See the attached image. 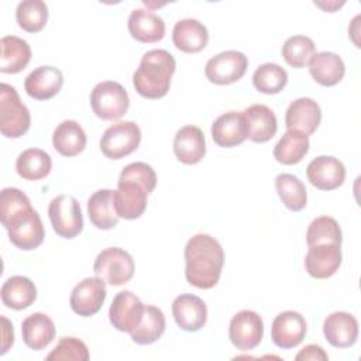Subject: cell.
<instances>
[{
  "label": "cell",
  "mask_w": 361,
  "mask_h": 361,
  "mask_svg": "<svg viewBox=\"0 0 361 361\" xmlns=\"http://www.w3.org/2000/svg\"><path fill=\"white\" fill-rule=\"evenodd\" d=\"M55 324L49 316L37 312L27 316L21 323V336L25 345L34 351L42 350L55 338Z\"/></svg>",
  "instance_id": "d4e9b609"
},
{
  "label": "cell",
  "mask_w": 361,
  "mask_h": 361,
  "mask_svg": "<svg viewBox=\"0 0 361 361\" xmlns=\"http://www.w3.org/2000/svg\"><path fill=\"white\" fill-rule=\"evenodd\" d=\"M243 114L248 127V138L252 142H267L276 134V116L268 106L252 104L247 107Z\"/></svg>",
  "instance_id": "4316f807"
},
{
  "label": "cell",
  "mask_w": 361,
  "mask_h": 361,
  "mask_svg": "<svg viewBox=\"0 0 361 361\" xmlns=\"http://www.w3.org/2000/svg\"><path fill=\"white\" fill-rule=\"evenodd\" d=\"M314 4H316V6H319V7H322L324 11L333 13V11H334L337 7H341V6L344 4V1H341V3L333 1V3H327V4H322V3H317V1H314Z\"/></svg>",
  "instance_id": "ee69618b"
},
{
  "label": "cell",
  "mask_w": 361,
  "mask_h": 361,
  "mask_svg": "<svg viewBox=\"0 0 361 361\" xmlns=\"http://www.w3.org/2000/svg\"><path fill=\"white\" fill-rule=\"evenodd\" d=\"M118 180L135 182L141 185L149 195L157 186V173L152 166L145 162H131L123 168Z\"/></svg>",
  "instance_id": "60d3db41"
},
{
  "label": "cell",
  "mask_w": 361,
  "mask_h": 361,
  "mask_svg": "<svg viewBox=\"0 0 361 361\" xmlns=\"http://www.w3.org/2000/svg\"><path fill=\"white\" fill-rule=\"evenodd\" d=\"M175 69L176 61L172 54L165 49H151L142 55L133 75V85L142 97L161 99L169 92Z\"/></svg>",
  "instance_id": "7a4b0ae2"
},
{
  "label": "cell",
  "mask_w": 361,
  "mask_h": 361,
  "mask_svg": "<svg viewBox=\"0 0 361 361\" xmlns=\"http://www.w3.org/2000/svg\"><path fill=\"white\" fill-rule=\"evenodd\" d=\"M3 226L8 231L10 241L23 251L38 248L45 237L42 220L32 206L18 212Z\"/></svg>",
  "instance_id": "277c9868"
},
{
  "label": "cell",
  "mask_w": 361,
  "mask_h": 361,
  "mask_svg": "<svg viewBox=\"0 0 361 361\" xmlns=\"http://www.w3.org/2000/svg\"><path fill=\"white\" fill-rule=\"evenodd\" d=\"M63 85V75L55 66H38L24 80L27 94L35 100H48L59 93Z\"/></svg>",
  "instance_id": "44dd1931"
},
{
  "label": "cell",
  "mask_w": 361,
  "mask_h": 361,
  "mask_svg": "<svg viewBox=\"0 0 361 361\" xmlns=\"http://www.w3.org/2000/svg\"><path fill=\"white\" fill-rule=\"evenodd\" d=\"M275 189L279 199L292 212H300L307 203V192L303 182L292 173H279L275 178Z\"/></svg>",
  "instance_id": "e575fe53"
},
{
  "label": "cell",
  "mask_w": 361,
  "mask_h": 361,
  "mask_svg": "<svg viewBox=\"0 0 361 361\" xmlns=\"http://www.w3.org/2000/svg\"><path fill=\"white\" fill-rule=\"evenodd\" d=\"M48 216L54 231L62 238H73L83 230L82 209L73 196L54 197L48 206Z\"/></svg>",
  "instance_id": "ba28073f"
},
{
  "label": "cell",
  "mask_w": 361,
  "mask_h": 361,
  "mask_svg": "<svg viewBox=\"0 0 361 361\" xmlns=\"http://www.w3.org/2000/svg\"><path fill=\"white\" fill-rule=\"evenodd\" d=\"M316 54V45L306 35L289 37L282 45V56L292 68H305Z\"/></svg>",
  "instance_id": "f35d334b"
},
{
  "label": "cell",
  "mask_w": 361,
  "mask_h": 361,
  "mask_svg": "<svg viewBox=\"0 0 361 361\" xmlns=\"http://www.w3.org/2000/svg\"><path fill=\"white\" fill-rule=\"evenodd\" d=\"M248 58L240 51H224L212 56L204 66V75L214 85H231L247 72Z\"/></svg>",
  "instance_id": "9c48e42d"
},
{
  "label": "cell",
  "mask_w": 361,
  "mask_h": 361,
  "mask_svg": "<svg viewBox=\"0 0 361 361\" xmlns=\"http://www.w3.org/2000/svg\"><path fill=\"white\" fill-rule=\"evenodd\" d=\"M326 340L336 348H348L358 338V322L347 312H333L323 322Z\"/></svg>",
  "instance_id": "ffe728a7"
},
{
  "label": "cell",
  "mask_w": 361,
  "mask_h": 361,
  "mask_svg": "<svg viewBox=\"0 0 361 361\" xmlns=\"http://www.w3.org/2000/svg\"><path fill=\"white\" fill-rule=\"evenodd\" d=\"M145 305L131 290L118 292L109 309V319L114 329L124 333H133L142 320Z\"/></svg>",
  "instance_id": "8fae6325"
},
{
  "label": "cell",
  "mask_w": 361,
  "mask_h": 361,
  "mask_svg": "<svg viewBox=\"0 0 361 361\" xmlns=\"http://www.w3.org/2000/svg\"><path fill=\"white\" fill-rule=\"evenodd\" d=\"M0 72L18 73L27 68L31 61V48L28 42L16 35H6L0 41Z\"/></svg>",
  "instance_id": "f1b7e54d"
},
{
  "label": "cell",
  "mask_w": 361,
  "mask_h": 361,
  "mask_svg": "<svg viewBox=\"0 0 361 361\" xmlns=\"http://www.w3.org/2000/svg\"><path fill=\"white\" fill-rule=\"evenodd\" d=\"M288 83L286 71L278 63L267 62L259 65L252 75L254 87L265 94L279 93Z\"/></svg>",
  "instance_id": "d590c367"
},
{
  "label": "cell",
  "mask_w": 361,
  "mask_h": 361,
  "mask_svg": "<svg viewBox=\"0 0 361 361\" xmlns=\"http://www.w3.org/2000/svg\"><path fill=\"white\" fill-rule=\"evenodd\" d=\"M341 261L340 244H317L309 247L305 257V269L314 279H327L338 271Z\"/></svg>",
  "instance_id": "4fadbf2b"
},
{
  "label": "cell",
  "mask_w": 361,
  "mask_h": 361,
  "mask_svg": "<svg viewBox=\"0 0 361 361\" xmlns=\"http://www.w3.org/2000/svg\"><path fill=\"white\" fill-rule=\"evenodd\" d=\"M306 336V320L295 310L279 313L271 326V338L279 348L289 350L298 347Z\"/></svg>",
  "instance_id": "5bb4252c"
},
{
  "label": "cell",
  "mask_w": 361,
  "mask_h": 361,
  "mask_svg": "<svg viewBox=\"0 0 361 361\" xmlns=\"http://www.w3.org/2000/svg\"><path fill=\"white\" fill-rule=\"evenodd\" d=\"M185 276L197 289L217 285L224 265L221 244L209 234H195L185 245Z\"/></svg>",
  "instance_id": "6da1fadb"
},
{
  "label": "cell",
  "mask_w": 361,
  "mask_h": 361,
  "mask_svg": "<svg viewBox=\"0 0 361 361\" xmlns=\"http://www.w3.org/2000/svg\"><path fill=\"white\" fill-rule=\"evenodd\" d=\"M87 216L99 230L114 228L120 219L114 207V190L100 189L94 192L87 200Z\"/></svg>",
  "instance_id": "83f0119b"
},
{
  "label": "cell",
  "mask_w": 361,
  "mask_h": 361,
  "mask_svg": "<svg viewBox=\"0 0 361 361\" xmlns=\"http://www.w3.org/2000/svg\"><path fill=\"white\" fill-rule=\"evenodd\" d=\"M310 76L322 86H334L344 78L345 65L341 56L334 52H316L309 61Z\"/></svg>",
  "instance_id": "484cf974"
},
{
  "label": "cell",
  "mask_w": 361,
  "mask_h": 361,
  "mask_svg": "<svg viewBox=\"0 0 361 361\" xmlns=\"http://www.w3.org/2000/svg\"><path fill=\"white\" fill-rule=\"evenodd\" d=\"M343 241V233L336 221V219L330 216H320L312 220L306 231V243L307 247L317 245V244H340Z\"/></svg>",
  "instance_id": "74e56055"
},
{
  "label": "cell",
  "mask_w": 361,
  "mask_h": 361,
  "mask_svg": "<svg viewBox=\"0 0 361 361\" xmlns=\"http://www.w3.org/2000/svg\"><path fill=\"white\" fill-rule=\"evenodd\" d=\"M228 337L241 351L254 350L264 337V322L254 310H240L230 320Z\"/></svg>",
  "instance_id": "30bf717a"
},
{
  "label": "cell",
  "mask_w": 361,
  "mask_h": 361,
  "mask_svg": "<svg viewBox=\"0 0 361 361\" xmlns=\"http://www.w3.org/2000/svg\"><path fill=\"white\" fill-rule=\"evenodd\" d=\"M309 151V135L286 130L274 148V158L282 165L299 164Z\"/></svg>",
  "instance_id": "d6a6232c"
},
{
  "label": "cell",
  "mask_w": 361,
  "mask_h": 361,
  "mask_svg": "<svg viewBox=\"0 0 361 361\" xmlns=\"http://www.w3.org/2000/svg\"><path fill=\"white\" fill-rule=\"evenodd\" d=\"M90 106L93 113L107 121L121 118L128 107L130 97L127 90L114 80H104L97 83L90 93Z\"/></svg>",
  "instance_id": "5b68a950"
},
{
  "label": "cell",
  "mask_w": 361,
  "mask_h": 361,
  "mask_svg": "<svg viewBox=\"0 0 361 361\" xmlns=\"http://www.w3.org/2000/svg\"><path fill=\"white\" fill-rule=\"evenodd\" d=\"M52 159L41 148H28L23 151L16 161L17 173L25 180H41L49 175Z\"/></svg>",
  "instance_id": "1f68e13d"
},
{
  "label": "cell",
  "mask_w": 361,
  "mask_h": 361,
  "mask_svg": "<svg viewBox=\"0 0 361 361\" xmlns=\"http://www.w3.org/2000/svg\"><path fill=\"white\" fill-rule=\"evenodd\" d=\"M295 360L296 361H302V360L303 361H317V360L326 361V360H329V355H327V353L320 345H317V344H307V345H305L296 354Z\"/></svg>",
  "instance_id": "b9f144b4"
},
{
  "label": "cell",
  "mask_w": 361,
  "mask_h": 361,
  "mask_svg": "<svg viewBox=\"0 0 361 361\" xmlns=\"http://www.w3.org/2000/svg\"><path fill=\"white\" fill-rule=\"evenodd\" d=\"M148 192L138 183L130 180H118L114 190V207L117 216L126 220H135L142 216L147 209Z\"/></svg>",
  "instance_id": "d6986e66"
},
{
  "label": "cell",
  "mask_w": 361,
  "mask_h": 361,
  "mask_svg": "<svg viewBox=\"0 0 361 361\" xmlns=\"http://www.w3.org/2000/svg\"><path fill=\"white\" fill-rule=\"evenodd\" d=\"M172 314L179 329L192 333L206 324L207 306L199 296L183 293L173 299Z\"/></svg>",
  "instance_id": "2e32d148"
},
{
  "label": "cell",
  "mask_w": 361,
  "mask_h": 361,
  "mask_svg": "<svg viewBox=\"0 0 361 361\" xmlns=\"http://www.w3.org/2000/svg\"><path fill=\"white\" fill-rule=\"evenodd\" d=\"M322 121V110L317 102L310 97L293 100L285 113V126L288 130H296L306 135L313 134Z\"/></svg>",
  "instance_id": "ac0fdd59"
},
{
  "label": "cell",
  "mask_w": 361,
  "mask_h": 361,
  "mask_svg": "<svg viewBox=\"0 0 361 361\" xmlns=\"http://www.w3.org/2000/svg\"><path fill=\"white\" fill-rule=\"evenodd\" d=\"M1 323H3V345H1L0 354L3 355L8 351V348L14 343V331H13L11 322L8 319H6L4 316H1Z\"/></svg>",
  "instance_id": "7bdbcfd3"
},
{
  "label": "cell",
  "mask_w": 361,
  "mask_h": 361,
  "mask_svg": "<svg viewBox=\"0 0 361 361\" xmlns=\"http://www.w3.org/2000/svg\"><path fill=\"white\" fill-rule=\"evenodd\" d=\"M134 269L135 265L133 257L126 250L118 247L104 248L97 254L93 264L96 276L113 286L127 283L133 278Z\"/></svg>",
  "instance_id": "8992f818"
},
{
  "label": "cell",
  "mask_w": 361,
  "mask_h": 361,
  "mask_svg": "<svg viewBox=\"0 0 361 361\" xmlns=\"http://www.w3.org/2000/svg\"><path fill=\"white\" fill-rule=\"evenodd\" d=\"M16 20L27 32H39L48 21V7L41 0H24L18 3Z\"/></svg>",
  "instance_id": "8d00e7d4"
},
{
  "label": "cell",
  "mask_w": 361,
  "mask_h": 361,
  "mask_svg": "<svg viewBox=\"0 0 361 361\" xmlns=\"http://www.w3.org/2000/svg\"><path fill=\"white\" fill-rule=\"evenodd\" d=\"M1 302L4 306L23 310L30 307L37 299V288L34 282L21 275L10 276L1 286Z\"/></svg>",
  "instance_id": "f546056e"
},
{
  "label": "cell",
  "mask_w": 361,
  "mask_h": 361,
  "mask_svg": "<svg viewBox=\"0 0 361 361\" xmlns=\"http://www.w3.org/2000/svg\"><path fill=\"white\" fill-rule=\"evenodd\" d=\"M212 138L223 148H233L248 138V127L243 113L227 111L219 116L212 124Z\"/></svg>",
  "instance_id": "e0dca14e"
},
{
  "label": "cell",
  "mask_w": 361,
  "mask_h": 361,
  "mask_svg": "<svg viewBox=\"0 0 361 361\" xmlns=\"http://www.w3.org/2000/svg\"><path fill=\"white\" fill-rule=\"evenodd\" d=\"M127 25L131 37L138 42H158L165 37V23L162 17L151 10L134 8L128 17Z\"/></svg>",
  "instance_id": "603a6c76"
},
{
  "label": "cell",
  "mask_w": 361,
  "mask_h": 361,
  "mask_svg": "<svg viewBox=\"0 0 361 361\" xmlns=\"http://www.w3.org/2000/svg\"><path fill=\"white\" fill-rule=\"evenodd\" d=\"M47 361H65V360H89L87 345L76 337H61L55 348L47 355Z\"/></svg>",
  "instance_id": "ab89813d"
},
{
  "label": "cell",
  "mask_w": 361,
  "mask_h": 361,
  "mask_svg": "<svg viewBox=\"0 0 361 361\" xmlns=\"http://www.w3.org/2000/svg\"><path fill=\"white\" fill-rule=\"evenodd\" d=\"M52 145L63 157L79 155L86 147L85 130L78 121L65 120L54 130Z\"/></svg>",
  "instance_id": "4dcf8cb0"
},
{
  "label": "cell",
  "mask_w": 361,
  "mask_h": 361,
  "mask_svg": "<svg viewBox=\"0 0 361 361\" xmlns=\"http://www.w3.org/2000/svg\"><path fill=\"white\" fill-rule=\"evenodd\" d=\"M173 45L185 54H196L209 42L207 28L196 18L179 20L172 30Z\"/></svg>",
  "instance_id": "cb8c5ba5"
},
{
  "label": "cell",
  "mask_w": 361,
  "mask_h": 361,
  "mask_svg": "<svg viewBox=\"0 0 361 361\" xmlns=\"http://www.w3.org/2000/svg\"><path fill=\"white\" fill-rule=\"evenodd\" d=\"M307 180L320 190H334L344 183L345 166L330 155H320L312 159L306 168Z\"/></svg>",
  "instance_id": "9a60e30c"
},
{
  "label": "cell",
  "mask_w": 361,
  "mask_h": 361,
  "mask_svg": "<svg viewBox=\"0 0 361 361\" xmlns=\"http://www.w3.org/2000/svg\"><path fill=\"white\" fill-rule=\"evenodd\" d=\"M173 152L178 161L185 165L200 162L206 154L203 131L196 126L180 127L173 138Z\"/></svg>",
  "instance_id": "7402d4cb"
},
{
  "label": "cell",
  "mask_w": 361,
  "mask_h": 361,
  "mask_svg": "<svg viewBox=\"0 0 361 361\" xmlns=\"http://www.w3.org/2000/svg\"><path fill=\"white\" fill-rule=\"evenodd\" d=\"M141 142V130L134 121H118L104 130L100 151L109 159H121L133 154Z\"/></svg>",
  "instance_id": "52a82bcc"
},
{
  "label": "cell",
  "mask_w": 361,
  "mask_h": 361,
  "mask_svg": "<svg viewBox=\"0 0 361 361\" xmlns=\"http://www.w3.org/2000/svg\"><path fill=\"white\" fill-rule=\"evenodd\" d=\"M31 126L27 106L17 90L7 83L0 85V131L7 138H20Z\"/></svg>",
  "instance_id": "3957f363"
},
{
  "label": "cell",
  "mask_w": 361,
  "mask_h": 361,
  "mask_svg": "<svg viewBox=\"0 0 361 361\" xmlns=\"http://www.w3.org/2000/svg\"><path fill=\"white\" fill-rule=\"evenodd\" d=\"M106 295V282L99 276H89L72 289L69 305L76 314L89 317L102 309Z\"/></svg>",
  "instance_id": "7c38bea8"
},
{
  "label": "cell",
  "mask_w": 361,
  "mask_h": 361,
  "mask_svg": "<svg viewBox=\"0 0 361 361\" xmlns=\"http://www.w3.org/2000/svg\"><path fill=\"white\" fill-rule=\"evenodd\" d=\"M166 327L164 312L152 305H145V312L138 327L130 333L131 340L140 345L155 343L164 334Z\"/></svg>",
  "instance_id": "836d02e7"
}]
</instances>
